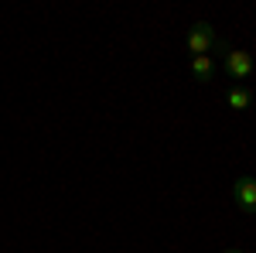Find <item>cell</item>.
<instances>
[{
  "instance_id": "cell-1",
  "label": "cell",
  "mask_w": 256,
  "mask_h": 253,
  "mask_svg": "<svg viewBox=\"0 0 256 253\" xmlns=\"http://www.w3.org/2000/svg\"><path fill=\"white\" fill-rule=\"evenodd\" d=\"M184 45H188V52L192 55H208L212 48H226L222 38H218V31L208 24V21H198L188 28V35H184Z\"/></svg>"
},
{
  "instance_id": "cell-2",
  "label": "cell",
  "mask_w": 256,
  "mask_h": 253,
  "mask_svg": "<svg viewBox=\"0 0 256 253\" xmlns=\"http://www.w3.org/2000/svg\"><path fill=\"white\" fill-rule=\"evenodd\" d=\"M232 202H236L239 212L256 215V178L253 175H239L232 181Z\"/></svg>"
},
{
  "instance_id": "cell-3",
  "label": "cell",
  "mask_w": 256,
  "mask_h": 253,
  "mask_svg": "<svg viewBox=\"0 0 256 253\" xmlns=\"http://www.w3.org/2000/svg\"><path fill=\"white\" fill-rule=\"evenodd\" d=\"M226 72L236 79V82L250 79L253 76V55L250 52H239V48H229L226 52Z\"/></svg>"
},
{
  "instance_id": "cell-4",
  "label": "cell",
  "mask_w": 256,
  "mask_h": 253,
  "mask_svg": "<svg viewBox=\"0 0 256 253\" xmlns=\"http://www.w3.org/2000/svg\"><path fill=\"white\" fill-rule=\"evenodd\" d=\"M192 76L198 82H212L216 79V62H212V55H192Z\"/></svg>"
},
{
  "instance_id": "cell-5",
  "label": "cell",
  "mask_w": 256,
  "mask_h": 253,
  "mask_svg": "<svg viewBox=\"0 0 256 253\" xmlns=\"http://www.w3.org/2000/svg\"><path fill=\"white\" fill-rule=\"evenodd\" d=\"M226 103H229L232 110H250V103H253V93H250L246 86H232V89L226 93Z\"/></svg>"
},
{
  "instance_id": "cell-6",
  "label": "cell",
  "mask_w": 256,
  "mask_h": 253,
  "mask_svg": "<svg viewBox=\"0 0 256 253\" xmlns=\"http://www.w3.org/2000/svg\"><path fill=\"white\" fill-rule=\"evenodd\" d=\"M222 253H242V250H236V246H226V250H222Z\"/></svg>"
}]
</instances>
